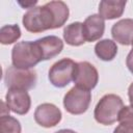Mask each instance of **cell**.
<instances>
[{"instance_id": "8fae6325", "label": "cell", "mask_w": 133, "mask_h": 133, "mask_svg": "<svg viewBox=\"0 0 133 133\" xmlns=\"http://www.w3.org/2000/svg\"><path fill=\"white\" fill-rule=\"evenodd\" d=\"M111 35L121 45L133 46V19H122L113 24Z\"/></svg>"}, {"instance_id": "ac0fdd59", "label": "cell", "mask_w": 133, "mask_h": 133, "mask_svg": "<svg viewBox=\"0 0 133 133\" xmlns=\"http://www.w3.org/2000/svg\"><path fill=\"white\" fill-rule=\"evenodd\" d=\"M117 121L121 124L133 125V106H124L118 113Z\"/></svg>"}, {"instance_id": "30bf717a", "label": "cell", "mask_w": 133, "mask_h": 133, "mask_svg": "<svg viewBox=\"0 0 133 133\" xmlns=\"http://www.w3.org/2000/svg\"><path fill=\"white\" fill-rule=\"evenodd\" d=\"M105 31V20L98 14L88 16L83 22V33L86 42L100 39Z\"/></svg>"}, {"instance_id": "ba28073f", "label": "cell", "mask_w": 133, "mask_h": 133, "mask_svg": "<svg viewBox=\"0 0 133 133\" xmlns=\"http://www.w3.org/2000/svg\"><path fill=\"white\" fill-rule=\"evenodd\" d=\"M62 114L60 109L51 103H43L38 105L34 111V121L44 128H52L58 125Z\"/></svg>"}, {"instance_id": "277c9868", "label": "cell", "mask_w": 133, "mask_h": 133, "mask_svg": "<svg viewBox=\"0 0 133 133\" xmlns=\"http://www.w3.org/2000/svg\"><path fill=\"white\" fill-rule=\"evenodd\" d=\"M36 79L35 71L18 69L14 65L7 68L4 73V83L8 89H31L35 86Z\"/></svg>"}, {"instance_id": "5bb4252c", "label": "cell", "mask_w": 133, "mask_h": 133, "mask_svg": "<svg viewBox=\"0 0 133 133\" xmlns=\"http://www.w3.org/2000/svg\"><path fill=\"white\" fill-rule=\"evenodd\" d=\"M63 39L70 46H81L86 41L83 33V23L74 22L63 29Z\"/></svg>"}, {"instance_id": "5b68a950", "label": "cell", "mask_w": 133, "mask_h": 133, "mask_svg": "<svg viewBox=\"0 0 133 133\" xmlns=\"http://www.w3.org/2000/svg\"><path fill=\"white\" fill-rule=\"evenodd\" d=\"M77 62L71 58H62L56 61L49 70V80L55 87H64L74 79Z\"/></svg>"}, {"instance_id": "4fadbf2b", "label": "cell", "mask_w": 133, "mask_h": 133, "mask_svg": "<svg viewBox=\"0 0 133 133\" xmlns=\"http://www.w3.org/2000/svg\"><path fill=\"white\" fill-rule=\"evenodd\" d=\"M126 1H111V0H103L99 4V15L104 20H113L122 17Z\"/></svg>"}, {"instance_id": "603a6c76", "label": "cell", "mask_w": 133, "mask_h": 133, "mask_svg": "<svg viewBox=\"0 0 133 133\" xmlns=\"http://www.w3.org/2000/svg\"><path fill=\"white\" fill-rule=\"evenodd\" d=\"M55 133H77V132H75L74 130H71V129H61Z\"/></svg>"}, {"instance_id": "9c48e42d", "label": "cell", "mask_w": 133, "mask_h": 133, "mask_svg": "<svg viewBox=\"0 0 133 133\" xmlns=\"http://www.w3.org/2000/svg\"><path fill=\"white\" fill-rule=\"evenodd\" d=\"M5 103L9 110L23 115L28 113L31 106V99L27 90L23 89H8L5 95Z\"/></svg>"}, {"instance_id": "e0dca14e", "label": "cell", "mask_w": 133, "mask_h": 133, "mask_svg": "<svg viewBox=\"0 0 133 133\" xmlns=\"http://www.w3.org/2000/svg\"><path fill=\"white\" fill-rule=\"evenodd\" d=\"M22 128L20 122L9 114L0 117V133H21Z\"/></svg>"}, {"instance_id": "ffe728a7", "label": "cell", "mask_w": 133, "mask_h": 133, "mask_svg": "<svg viewBox=\"0 0 133 133\" xmlns=\"http://www.w3.org/2000/svg\"><path fill=\"white\" fill-rule=\"evenodd\" d=\"M126 64H127L128 70L133 74V47H132V49L130 50V52H129V54L127 56Z\"/></svg>"}, {"instance_id": "44dd1931", "label": "cell", "mask_w": 133, "mask_h": 133, "mask_svg": "<svg viewBox=\"0 0 133 133\" xmlns=\"http://www.w3.org/2000/svg\"><path fill=\"white\" fill-rule=\"evenodd\" d=\"M22 7H24V8H33V7H35L34 5L37 3V1H28V2H22V1H19L18 2Z\"/></svg>"}, {"instance_id": "6da1fadb", "label": "cell", "mask_w": 133, "mask_h": 133, "mask_svg": "<svg viewBox=\"0 0 133 133\" xmlns=\"http://www.w3.org/2000/svg\"><path fill=\"white\" fill-rule=\"evenodd\" d=\"M70 10L63 1H50L29 9L23 16V26L32 33L60 28L69 19Z\"/></svg>"}, {"instance_id": "3957f363", "label": "cell", "mask_w": 133, "mask_h": 133, "mask_svg": "<svg viewBox=\"0 0 133 133\" xmlns=\"http://www.w3.org/2000/svg\"><path fill=\"white\" fill-rule=\"evenodd\" d=\"M123 107L124 102L119 96L114 94L105 95L100 99L95 107V119L101 125H112L117 121L118 113Z\"/></svg>"}, {"instance_id": "7c38bea8", "label": "cell", "mask_w": 133, "mask_h": 133, "mask_svg": "<svg viewBox=\"0 0 133 133\" xmlns=\"http://www.w3.org/2000/svg\"><path fill=\"white\" fill-rule=\"evenodd\" d=\"M36 43L42 51L43 59L48 60L57 56L63 49V42L55 35H48L36 39Z\"/></svg>"}, {"instance_id": "8992f818", "label": "cell", "mask_w": 133, "mask_h": 133, "mask_svg": "<svg viewBox=\"0 0 133 133\" xmlns=\"http://www.w3.org/2000/svg\"><path fill=\"white\" fill-rule=\"evenodd\" d=\"M91 94L89 90L80 88L78 86L72 87L63 98V107L71 114L84 113L90 104Z\"/></svg>"}, {"instance_id": "7402d4cb", "label": "cell", "mask_w": 133, "mask_h": 133, "mask_svg": "<svg viewBox=\"0 0 133 133\" xmlns=\"http://www.w3.org/2000/svg\"><path fill=\"white\" fill-rule=\"evenodd\" d=\"M128 96H129L130 105L133 106V82L130 84V86H129V88H128Z\"/></svg>"}, {"instance_id": "52a82bcc", "label": "cell", "mask_w": 133, "mask_h": 133, "mask_svg": "<svg viewBox=\"0 0 133 133\" xmlns=\"http://www.w3.org/2000/svg\"><path fill=\"white\" fill-rule=\"evenodd\" d=\"M73 81L76 84L75 86L86 90H91L97 86L99 81L98 71L88 61L77 62Z\"/></svg>"}, {"instance_id": "2e32d148", "label": "cell", "mask_w": 133, "mask_h": 133, "mask_svg": "<svg viewBox=\"0 0 133 133\" xmlns=\"http://www.w3.org/2000/svg\"><path fill=\"white\" fill-rule=\"evenodd\" d=\"M21 37V29L19 25H4L0 29V43L2 45H10Z\"/></svg>"}, {"instance_id": "d6986e66", "label": "cell", "mask_w": 133, "mask_h": 133, "mask_svg": "<svg viewBox=\"0 0 133 133\" xmlns=\"http://www.w3.org/2000/svg\"><path fill=\"white\" fill-rule=\"evenodd\" d=\"M113 133H133V125L119 124L114 129Z\"/></svg>"}, {"instance_id": "9a60e30c", "label": "cell", "mask_w": 133, "mask_h": 133, "mask_svg": "<svg viewBox=\"0 0 133 133\" xmlns=\"http://www.w3.org/2000/svg\"><path fill=\"white\" fill-rule=\"evenodd\" d=\"M95 53L101 60L111 61L117 54V46L112 39H101L95 46Z\"/></svg>"}, {"instance_id": "7a4b0ae2", "label": "cell", "mask_w": 133, "mask_h": 133, "mask_svg": "<svg viewBox=\"0 0 133 133\" xmlns=\"http://www.w3.org/2000/svg\"><path fill=\"white\" fill-rule=\"evenodd\" d=\"M43 60V54L36 41L17 43L11 50L12 65L18 69L30 70Z\"/></svg>"}]
</instances>
